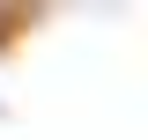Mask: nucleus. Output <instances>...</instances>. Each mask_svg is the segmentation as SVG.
Returning a JSON list of instances; mask_svg holds the SVG:
<instances>
[{"mask_svg": "<svg viewBox=\"0 0 148 140\" xmlns=\"http://www.w3.org/2000/svg\"><path fill=\"white\" fill-rule=\"evenodd\" d=\"M15 22H22L15 7H0V44H8V37H15Z\"/></svg>", "mask_w": 148, "mask_h": 140, "instance_id": "nucleus-1", "label": "nucleus"}]
</instances>
